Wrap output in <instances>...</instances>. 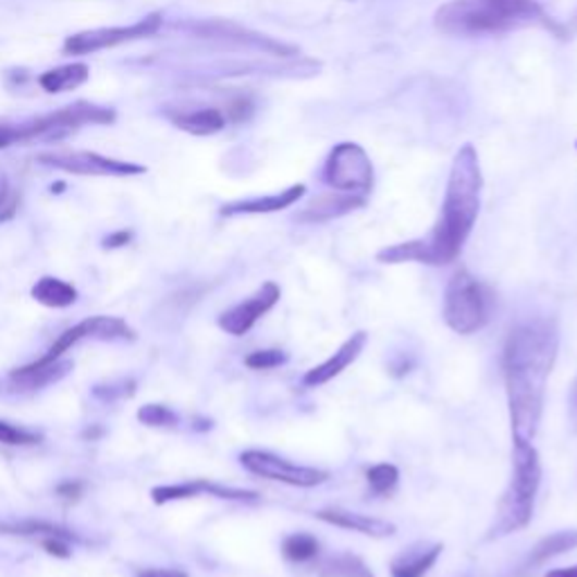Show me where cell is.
Masks as SVG:
<instances>
[{"mask_svg":"<svg viewBox=\"0 0 577 577\" xmlns=\"http://www.w3.org/2000/svg\"><path fill=\"white\" fill-rule=\"evenodd\" d=\"M282 555L292 564H311L320 557V541L309 532H294L284 537Z\"/></svg>","mask_w":577,"mask_h":577,"instance_id":"25","label":"cell"},{"mask_svg":"<svg viewBox=\"0 0 577 577\" xmlns=\"http://www.w3.org/2000/svg\"><path fill=\"white\" fill-rule=\"evenodd\" d=\"M577 549V530H560V532H553L549 537H543L541 541H537L535 547L530 549L528 553V560H526V568H537L541 564H547L564 553H570Z\"/></svg>","mask_w":577,"mask_h":577,"instance_id":"21","label":"cell"},{"mask_svg":"<svg viewBox=\"0 0 577 577\" xmlns=\"http://www.w3.org/2000/svg\"><path fill=\"white\" fill-rule=\"evenodd\" d=\"M314 517L318 521L334 526V528L359 532V535H366L372 539H386V537H393L397 532V526L391 521L368 517V515H361V512H352V510H343V507L318 510Z\"/></svg>","mask_w":577,"mask_h":577,"instance_id":"15","label":"cell"},{"mask_svg":"<svg viewBox=\"0 0 577 577\" xmlns=\"http://www.w3.org/2000/svg\"><path fill=\"white\" fill-rule=\"evenodd\" d=\"M132 242V233L130 231H120V233H113L105 240V246L107 248H120V246H126Z\"/></svg>","mask_w":577,"mask_h":577,"instance_id":"34","label":"cell"},{"mask_svg":"<svg viewBox=\"0 0 577 577\" xmlns=\"http://www.w3.org/2000/svg\"><path fill=\"white\" fill-rule=\"evenodd\" d=\"M240 465L250 471L253 476H260L273 483H282L288 488H300V490H311L323 486L330 480V471L316 469L307 465H296L292 461H286L278 454L262 452V449H248V452L240 454Z\"/></svg>","mask_w":577,"mask_h":577,"instance_id":"7","label":"cell"},{"mask_svg":"<svg viewBox=\"0 0 577 577\" xmlns=\"http://www.w3.org/2000/svg\"><path fill=\"white\" fill-rule=\"evenodd\" d=\"M541 488V461L532 440L512 438V476L499 501L488 539H503L528 528Z\"/></svg>","mask_w":577,"mask_h":577,"instance_id":"4","label":"cell"},{"mask_svg":"<svg viewBox=\"0 0 577 577\" xmlns=\"http://www.w3.org/2000/svg\"><path fill=\"white\" fill-rule=\"evenodd\" d=\"M111 120H113L111 111L82 102L63 111L32 120L29 124H23V126L0 124V149L16 145V143H29L35 138H57L63 134H71L86 122H111Z\"/></svg>","mask_w":577,"mask_h":577,"instance_id":"6","label":"cell"},{"mask_svg":"<svg viewBox=\"0 0 577 577\" xmlns=\"http://www.w3.org/2000/svg\"><path fill=\"white\" fill-rule=\"evenodd\" d=\"M176 126L187 134H195V136H210L221 132L223 126H226V115L217 109H199V111H189V113H181L179 118H174Z\"/></svg>","mask_w":577,"mask_h":577,"instance_id":"23","label":"cell"},{"mask_svg":"<svg viewBox=\"0 0 577 577\" xmlns=\"http://www.w3.org/2000/svg\"><path fill=\"white\" fill-rule=\"evenodd\" d=\"M138 420L154 429H170L179 425V415L170 406H163V404H145L138 410Z\"/></svg>","mask_w":577,"mask_h":577,"instance_id":"28","label":"cell"},{"mask_svg":"<svg viewBox=\"0 0 577 577\" xmlns=\"http://www.w3.org/2000/svg\"><path fill=\"white\" fill-rule=\"evenodd\" d=\"M73 364L71 361H54V364H29L23 366L19 370H14L10 375L14 386H19L21 391H37V389H46L50 383L59 381L71 372Z\"/></svg>","mask_w":577,"mask_h":577,"instance_id":"18","label":"cell"},{"mask_svg":"<svg viewBox=\"0 0 577 577\" xmlns=\"http://www.w3.org/2000/svg\"><path fill=\"white\" fill-rule=\"evenodd\" d=\"M0 532L5 535H37L41 539L46 537H63V539H75L73 532L63 530L54 524H46V521H21V524H0Z\"/></svg>","mask_w":577,"mask_h":577,"instance_id":"27","label":"cell"},{"mask_svg":"<svg viewBox=\"0 0 577 577\" xmlns=\"http://www.w3.org/2000/svg\"><path fill=\"white\" fill-rule=\"evenodd\" d=\"M316 573L320 577H375L370 566L352 553H339L316 562Z\"/></svg>","mask_w":577,"mask_h":577,"instance_id":"22","label":"cell"},{"mask_svg":"<svg viewBox=\"0 0 577 577\" xmlns=\"http://www.w3.org/2000/svg\"><path fill=\"white\" fill-rule=\"evenodd\" d=\"M138 577H187V573L181 568H145Z\"/></svg>","mask_w":577,"mask_h":577,"instance_id":"33","label":"cell"},{"mask_svg":"<svg viewBox=\"0 0 577 577\" xmlns=\"http://www.w3.org/2000/svg\"><path fill=\"white\" fill-rule=\"evenodd\" d=\"M82 490H84V486L79 483V480H75V483H73V480H69V483H61L59 488H57V494L59 496H63V499H79L82 496Z\"/></svg>","mask_w":577,"mask_h":577,"instance_id":"32","label":"cell"},{"mask_svg":"<svg viewBox=\"0 0 577 577\" xmlns=\"http://www.w3.org/2000/svg\"><path fill=\"white\" fill-rule=\"evenodd\" d=\"M366 343H368V334L364 330H359L349 339H345L330 359H326L323 364H318L305 372V377H303L305 386L307 389H320V386H326V383H330L332 379H336L339 375H343L352 364L361 357Z\"/></svg>","mask_w":577,"mask_h":577,"instance_id":"14","label":"cell"},{"mask_svg":"<svg viewBox=\"0 0 577 577\" xmlns=\"http://www.w3.org/2000/svg\"><path fill=\"white\" fill-rule=\"evenodd\" d=\"M366 480L375 496H386L400 483V469L393 463H379L366 471Z\"/></svg>","mask_w":577,"mask_h":577,"instance_id":"26","label":"cell"},{"mask_svg":"<svg viewBox=\"0 0 577 577\" xmlns=\"http://www.w3.org/2000/svg\"><path fill=\"white\" fill-rule=\"evenodd\" d=\"M288 361V355L284 349L269 347V349H255L244 359V366L250 370H273Z\"/></svg>","mask_w":577,"mask_h":577,"instance_id":"29","label":"cell"},{"mask_svg":"<svg viewBox=\"0 0 577 577\" xmlns=\"http://www.w3.org/2000/svg\"><path fill=\"white\" fill-rule=\"evenodd\" d=\"M543 577H577V564L568 566V568H553Z\"/></svg>","mask_w":577,"mask_h":577,"instance_id":"35","label":"cell"},{"mask_svg":"<svg viewBox=\"0 0 577 577\" xmlns=\"http://www.w3.org/2000/svg\"><path fill=\"white\" fill-rule=\"evenodd\" d=\"M361 206H366L364 195H345V192H339V195H323V197L314 199L298 214V221H328V219L343 217Z\"/></svg>","mask_w":577,"mask_h":577,"instance_id":"19","label":"cell"},{"mask_svg":"<svg viewBox=\"0 0 577 577\" xmlns=\"http://www.w3.org/2000/svg\"><path fill=\"white\" fill-rule=\"evenodd\" d=\"M134 341L136 334L134 330L126 326V320L118 318V316H90L82 323H77L75 328L63 332L50 347L41 359H37V364H54L59 361L66 352H71L77 343L82 341Z\"/></svg>","mask_w":577,"mask_h":577,"instance_id":"9","label":"cell"},{"mask_svg":"<svg viewBox=\"0 0 577 577\" xmlns=\"http://www.w3.org/2000/svg\"><path fill=\"white\" fill-rule=\"evenodd\" d=\"M280 296H282L280 284L265 282L253 296L223 311L217 318V326L231 336H244L258 326L260 318H265L280 303Z\"/></svg>","mask_w":577,"mask_h":577,"instance_id":"10","label":"cell"},{"mask_svg":"<svg viewBox=\"0 0 577 577\" xmlns=\"http://www.w3.org/2000/svg\"><path fill=\"white\" fill-rule=\"evenodd\" d=\"M480 189H483V174H480L478 154L471 145H465L454 158L442 210L429 237L381 248L377 253V260L383 265L418 262L429 267L456 262L476 226Z\"/></svg>","mask_w":577,"mask_h":577,"instance_id":"1","label":"cell"},{"mask_svg":"<svg viewBox=\"0 0 577 577\" xmlns=\"http://www.w3.org/2000/svg\"><path fill=\"white\" fill-rule=\"evenodd\" d=\"M39 163L66 170L73 174H90V176H132L143 174L145 168L134 163H122V160L105 158L100 154L90 151H54V154H41Z\"/></svg>","mask_w":577,"mask_h":577,"instance_id":"11","label":"cell"},{"mask_svg":"<svg viewBox=\"0 0 577 577\" xmlns=\"http://www.w3.org/2000/svg\"><path fill=\"white\" fill-rule=\"evenodd\" d=\"M160 27V14H151L143 19L140 23H134L130 27H102V29H90L82 32V35H75L66 41L69 54H88V52H98L105 48H113L124 41H134L140 37H149Z\"/></svg>","mask_w":577,"mask_h":577,"instance_id":"12","label":"cell"},{"mask_svg":"<svg viewBox=\"0 0 577 577\" xmlns=\"http://www.w3.org/2000/svg\"><path fill=\"white\" fill-rule=\"evenodd\" d=\"M537 21H543L537 0H452L435 14V27L449 37H499Z\"/></svg>","mask_w":577,"mask_h":577,"instance_id":"3","label":"cell"},{"mask_svg":"<svg viewBox=\"0 0 577 577\" xmlns=\"http://www.w3.org/2000/svg\"><path fill=\"white\" fill-rule=\"evenodd\" d=\"M442 551V543H413L391 562V577H425Z\"/></svg>","mask_w":577,"mask_h":577,"instance_id":"17","label":"cell"},{"mask_svg":"<svg viewBox=\"0 0 577 577\" xmlns=\"http://www.w3.org/2000/svg\"><path fill=\"white\" fill-rule=\"evenodd\" d=\"M217 496V499H226V501H240V503H258L260 494L253 490H242V488H226L212 483L208 478H197V480H187V483L179 486H160L151 490V499L156 505H165L172 501H185V499H195V496Z\"/></svg>","mask_w":577,"mask_h":577,"instance_id":"13","label":"cell"},{"mask_svg":"<svg viewBox=\"0 0 577 577\" xmlns=\"http://www.w3.org/2000/svg\"><path fill=\"white\" fill-rule=\"evenodd\" d=\"M41 547L46 549L48 555H54V557H61V560L71 557L69 539H63V537H46V539H41Z\"/></svg>","mask_w":577,"mask_h":577,"instance_id":"31","label":"cell"},{"mask_svg":"<svg viewBox=\"0 0 577 577\" xmlns=\"http://www.w3.org/2000/svg\"><path fill=\"white\" fill-rule=\"evenodd\" d=\"M492 292L467 269L456 271L446 282L442 316L449 330H454L456 334L469 336L483 330L492 318Z\"/></svg>","mask_w":577,"mask_h":577,"instance_id":"5","label":"cell"},{"mask_svg":"<svg viewBox=\"0 0 577 577\" xmlns=\"http://www.w3.org/2000/svg\"><path fill=\"white\" fill-rule=\"evenodd\" d=\"M307 187L303 183L292 185L282 189L280 195H271V197H258V199H246V201H235L221 208L223 217H237V214H271V212H280L288 206L298 204L305 197Z\"/></svg>","mask_w":577,"mask_h":577,"instance_id":"16","label":"cell"},{"mask_svg":"<svg viewBox=\"0 0 577 577\" xmlns=\"http://www.w3.org/2000/svg\"><path fill=\"white\" fill-rule=\"evenodd\" d=\"M41 435L35 431H27L23 427H16L12 422L0 420V444H10V446H32L39 444Z\"/></svg>","mask_w":577,"mask_h":577,"instance_id":"30","label":"cell"},{"mask_svg":"<svg viewBox=\"0 0 577 577\" xmlns=\"http://www.w3.org/2000/svg\"><path fill=\"white\" fill-rule=\"evenodd\" d=\"M323 179L336 192L366 197L375 181L372 163H370L366 149L355 143L336 145L326 163Z\"/></svg>","mask_w":577,"mask_h":577,"instance_id":"8","label":"cell"},{"mask_svg":"<svg viewBox=\"0 0 577 577\" xmlns=\"http://www.w3.org/2000/svg\"><path fill=\"white\" fill-rule=\"evenodd\" d=\"M570 406H573V413L577 415V379L573 383V393H570Z\"/></svg>","mask_w":577,"mask_h":577,"instance_id":"36","label":"cell"},{"mask_svg":"<svg viewBox=\"0 0 577 577\" xmlns=\"http://www.w3.org/2000/svg\"><path fill=\"white\" fill-rule=\"evenodd\" d=\"M100 433H102V429H93V431H90V429H88V431H86V433H84V438H90V440H93V438H98V435H100Z\"/></svg>","mask_w":577,"mask_h":577,"instance_id":"37","label":"cell"},{"mask_svg":"<svg viewBox=\"0 0 577 577\" xmlns=\"http://www.w3.org/2000/svg\"><path fill=\"white\" fill-rule=\"evenodd\" d=\"M557 349L560 332L551 318L526 320L507 334L503 345V379L512 438L532 440L537 435Z\"/></svg>","mask_w":577,"mask_h":577,"instance_id":"2","label":"cell"},{"mask_svg":"<svg viewBox=\"0 0 577 577\" xmlns=\"http://www.w3.org/2000/svg\"><path fill=\"white\" fill-rule=\"evenodd\" d=\"M86 79H88V66H84V63H71V66H61L44 73L39 77V84L48 93H66L77 88Z\"/></svg>","mask_w":577,"mask_h":577,"instance_id":"24","label":"cell"},{"mask_svg":"<svg viewBox=\"0 0 577 577\" xmlns=\"http://www.w3.org/2000/svg\"><path fill=\"white\" fill-rule=\"evenodd\" d=\"M32 298H35L44 307H50V309H66V307H73L77 303L79 294L71 282L46 275V278L37 280L35 286H32Z\"/></svg>","mask_w":577,"mask_h":577,"instance_id":"20","label":"cell"}]
</instances>
